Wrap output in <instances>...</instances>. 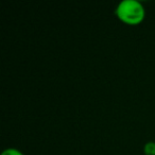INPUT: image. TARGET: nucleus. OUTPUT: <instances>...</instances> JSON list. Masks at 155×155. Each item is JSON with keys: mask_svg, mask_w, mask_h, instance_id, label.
<instances>
[{"mask_svg": "<svg viewBox=\"0 0 155 155\" xmlns=\"http://www.w3.org/2000/svg\"><path fill=\"white\" fill-rule=\"evenodd\" d=\"M116 17L127 26H138L146 18V9L138 0H123L116 7Z\"/></svg>", "mask_w": 155, "mask_h": 155, "instance_id": "obj_1", "label": "nucleus"}, {"mask_svg": "<svg viewBox=\"0 0 155 155\" xmlns=\"http://www.w3.org/2000/svg\"><path fill=\"white\" fill-rule=\"evenodd\" d=\"M143 155H155V141H148L144 144Z\"/></svg>", "mask_w": 155, "mask_h": 155, "instance_id": "obj_2", "label": "nucleus"}, {"mask_svg": "<svg viewBox=\"0 0 155 155\" xmlns=\"http://www.w3.org/2000/svg\"><path fill=\"white\" fill-rule=\"evenodd\" d=\"M1 155H25L20 150L16 148H8L2 151Z\"/></svg>", "mask_w": 155, "mask_h": 155, "instance_id": "obj_3", "label": "nucleus"}]
</instances>
